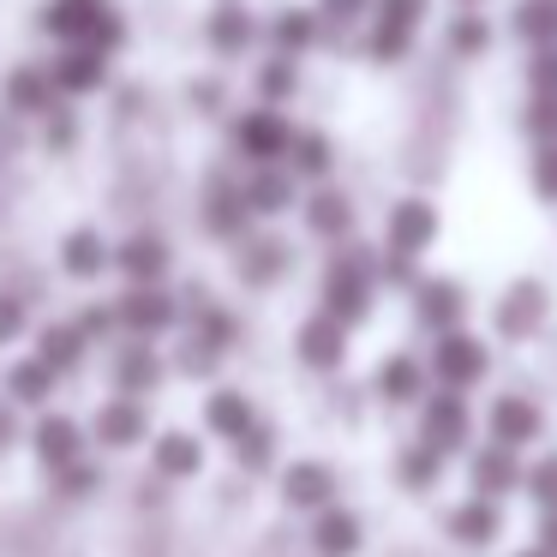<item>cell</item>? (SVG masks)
Returning a JSON list of instances; mask_svg holds the SVG:
<instances>
[{
	"instance_id": "f907efd6",
	"label": "cell",
	"mask_w": 557,
	"mask_h": 557,
	"mask_svg": "<svg viewBox=\"0 0 557 557\" xmlns=\"http://www.w3.org/2000/svg\"><path fill=\"white\" fill-rule=\"evenodd\" d=\"M540 545L557 557V509H545V516H540Z\"/></svg>"
},
{
	"instance_id": "d6a6232c",
	"label": "cell",
	"mask_w": 557,
	"mask_h": 557,
	"mask_svg": "<svg viewBox=\"0 0 557 557\" xmlns=\"http://www.w3.org/2000/svg\"><path fill=\"white\" fill-rule=\"evenodd\" d=\"M252 420H258V413H252V401H246L240 389H216V396L205 401V425H210L216 437H228V444H234V437H240Z\"/></svg>"
},
{
	"instance_id": "7a4b0ae2",
	"label": "cell",
	"mask_w": 557,
	"mask_h": 557,
	"mask_svg": "<svg viewBox=\"0 0 557 557\" xmlns=\"http://www.w3.org/2000/svg\"><path fill=\"white\" fill-rule=\"evenodd\" d=\"M300 126L288 121V109H270L252 102L246 114H234V150H240L246 169H264V162H288V145Z\"/></svg>"
},
{
	"instance_id": "e0dca14e",
	"label": "cell",
	"mask_w": 557,
	"mask_h": 557,
	"mask_svg": "<svg viewBox=\"0 0 557 557\" xmlns=\"http://www.w3.org/2000/svg\"><path fill=\"white\" fill-rule=\"evenodd\" d=\"M492 49H497V25H492L485 7H456V13L444 18V54L449 61L473 66V61H485Z\"/></svg>"
},
{
	"instance_id": "836d02e7",
	"label": "cell",
	"mask_w": 557,
	"mask_h": 557,
	"mask_svg": "<svg viewBox=\"0 0 557 557\" xmlns=\"http://www.w3.org/2000/svg\"><path fill=\"white\" fill-rule=\"evenodd\" d=\"M85 348H90V342H85V330H78V324H49V330H42V342H37V360L54 366V372H73V366L85 360Z\"/></svg>"
},
{
	"instance_id": "d6986e66",
	"label": "cell",
	"mask_w": 557,
	"mask_h": 557,
	"mask_svg": "<svg viewBox=\"0 0 557 557\" xmlns=\"http://www.w3.org/2000/svg\"><path fill=\"white\" fill-rule=\"evenodd\" d=\"M521 473H528V468L516 461V449L497 444V437L468 456V480H473V492H480V497H509L521 485Z\"/></svg>"
},
{
	"instance_id": "9a60e30c",
	"label": "cell",
	"mask_w": 557,
	"mask_h": 557,
	"mask_svg": "<svg viewBox=\"0 0 557 557\" xmlns=\"http://www.w3.org/2000/svg\"><path fill=\"white\" fill-rule=\"evenodd\" d=\"M0 102H7V114H18V121H42V114L61 102V90H54L49 66L37 61H18L13 73L0 78Z\"/></svg>"
},
{
	"instance_id": "d590c367",
	"label": "cell",
	"mask_w": 557,
	"mask_h": 557,
	"mask_svg": "<svg viewBox=\"0 0 557 557\" xmlns=\"http://www.w3.org/2000/svg\"><path fill=\"white\" fill-rule=\"evenodd\" d=\"M37 456L49 461L54 473H61L66 461H78V425L66 420V413H54V420L37 425Z\"/></svg>"
},
{
	"instance_id": "b9f144b4",
	"label": "cell",
	"mask_w": 557,
	"mask_h": 557,
	"mask_svg": "<svg viewBox=\"0 0 557 557\" xmlns=\"http://www.w3.org/2000/svg\"><path fill=\"white\" fill-rule=\"evenodd\" d=\"M521 85H528V97H557V42L552 49H528Z\"/></svg>"
},
{
	"instance_id": "4316f807",
	"label": "cell",
	"mask_w": 557,
	"mask_h": 557,
	"mask_svg": "<svg viewBox=\"0 0 557 557\" xmlns=\"http://www.w3.org/2000/svg\"><path fill=\"white\" fill-rule=\"evenodd\" d=\"M377 396H384L389 408H413V401L425 396V366L413 360V354H389V360L377 366Z\"/></svg>"
},
{
	"instance_id": "e575fe53",
	"label": "cell",
	"mask_w": 557,
	"mask_h": 557,
	"mask_svg": "<svg viewBox=\"0 0 557 557\" xmlns=\"http://www.w3.org/2000/svg\"><path fill=\"white\" fill-rule=\"evenodd\" d=\"M54 384H61V372L42 360H18L13 372H7V389H13V401H25V408H42V401L54 396Z\"/></svg>"
},
{
	"instance_id": "4fadbf2b",
	"label": "cell",
	"mask_w": 557,
	"mask_h": 557,
	"mask_svg": "<svg viewBox=\"0 0 557 557\" xmlns=\"http://www.w3.org/2000/svg\"><path fill=\"white\" fill-rule=\"evenodd\" d=\"M324 37H330V30H324V18H318L312 0H306V7H300V0H288V7H276V13L264 18V42L276 54H294V61H306Z\"/></svg>"
},
{
	"instance_id": "f5cc1de1",
	"label": "cell",
	"mask_w": 557,
	"mask_h": 557,
	"mask_svg": "<svg viewBox=\"0 0 557 557\" xmlns=\"http://www.w3.org/2000/svg\"><path fill=\"white\" fill-rule=\"evenodd\" d=\"M516 557H552V552H545V545H533V552H516Z\"/></svg>"
},
{
	"instance_id": "5bb4252c",
	"label": "cell",
	"mask_w": 557,
	"mask_h": 557,
	"mask_svg": "<svg viewBox=\"0 0 557 557\" xmlns=\"http://www.w3.org/2000/svg\"><path fill=\"white\" fill-rule=\"evenodd\" d=\"M288 264H294V246L282 234H246V240H234V270H240L246 288H276L288 276Z\"/></svg>"
},
{
	"instance_id": "44dd1931",
	"label": "cell",
	"mask_w": 557,
	"mask_h": 557,
	"mask_svg": "<svg viewBox=\"0 0 557 557\" xmlns=\"http://www.w3.org/2000/svg\"><path fill=\"white\" fill-rule=\"evenodd\" d=\"M61 270L73 282H97L102 270H114V246H109V234L102 228H73L61 240Z\"/></svg>"
},
{
	"instance_id": "f35d334b",
	"label": "cell",
	"mask_w": 557,
	"mask_h": 557,
	"mask_svg": "<svg viewBox=\"0 0 557 557\" xmlns=\"http://www.w3.org/2000/svg\"><path fill=\"white\" fill-rule=\"evenodd\" d=\"M437 468H444V456H437L432 444H408V449H401V461H396L401 485H413V492H432V485H437Z\"/></svg>"
},
{
	"instance_id": "f6af8a7d",
	"label": "cell",
	"mask_w": 557,
	"mask_h": 557,
	"mask_svg": "<svg viewBox=\"0 0 557 557\" xmlns=\"http://www.w3.org/2000/svg\"><path fill=\"white\" fill-rule=\"evenodd\" d=\"M234 444H240V468H264V461L276 456V432H270V425H258V420L246 425Z\"/></svg>"
},
{
	"instance_id": "db71d44e",
	"label": "cell",
	"mask_w": 557,
	"mask_h": 557,
	"mask_svg": "<svg viewBox=\"0 0 557 557\" xmlns=\"http://www.w3.org/2000/svg\"><path fill=\"white\" fill-rule=\"evenodd\" d=\"M449 7H485V0H449Z\"/></svg>"
},
{
	"instance_id": "f1b7e54d",
	"label": "cell",
	"mask_w": 557,
	"mask_h": 557,
	"mask_svg": "<svg viewBox=\"0 0 557 557\" xmlns=\"http://www.w3.org/2000/svg\"><path fill=\"white\" fill-rule=\"evenodd\" d=\"M497 528H504V516H497V497H480V492H473L468 504L449 509V540H461V545H492Z\"/></svg>"
},
{
	"instance_id": "9c48e42d",
	"label": "cell",
	"mask_w": 557,
	"mask_h": 557,
	"mask_svg": "<svg viewBox=\"0 0 557 557\" xmlns=\"http://www.w3.org/2000/svg\"><path fill=\"white\" fill-rule=\"evenodd\" d=\"M114 318H121V330H133L138 342H150V336H162V330H174L181 306H174V294L162 288V282H133V288L114 300Z\"/></svg>"
},
{
	"instance_id": "c3c4849f",
	"label": "cell",
	"mask_w": 557,
	"mask_h": 557,
	"mask_svg": "<svg viewBox=\"0 0 557 557\" xmlns=\"http://www.w3.org/2000/svg\"><path fill=\"white\" fill-rule=\"evenodd\" d=\"M25 336V306L13 294H0V342H18Z\"/></svg>"
},
{
	"instance_id": "5b68a950",
	"label": "cell",
	"mask_w": 557,
	"mask_h": 557,
	"mask_svg": "<svg viewBox=\"0 0 557 557\" xmlns=\"http://www.w3.org/2000/svg\"><path fill=\"white\" fill-rule=\"evenodd\" d=\"M545 318H552V288H545L540 276L504 282V294H497V306H492L497 336H504V342H533L545 330Z\"/></svg>"
},
{
	"instance_id": "ac0fdd59",
	"label": "cell",
	"mask_w": 557,
	"mask_h": 557,
	"mask_svg": "<svg viewBox=\"0 0 557 557\" xmlns=\"http://www.w3.org/2000/svg\"><path fill=\"white\" fill-rule=\"evenodd\" d=\"M205 234L210 240H228V246L252 234V210L240 198V181H216L205 193Z\"/></svg>"
},
{
	"instance_id": "7c38bea8",
	"label": "cell",
	"mask_w": 557,
	"mask_h": 557,
	"mask_svg": "<svg viewBox=\"0 0 557 557\" xmlns=\"http://www.w3.org/2000/svg\"><path fill=\"white\" fill-rule=\"evenodd\" d=\"M114 73V54L90 49V42H61V54L49 61V78L61 97H90V90H102Z\"/></svg>"
},
{
	"instance_id": "d4e9b609",
	"label": "cell",
	"mask_w": 557,
	"mask_h": 557,
	"mask_svg": "<svg viewBox=\"0 0 557 557\" xmlns=\"http://www.w3.org/2000/svg\"><path fill=\"white\" fill-rule=\"evenodd\" d=\"M97 13H102V0H49L37 25H42V37H54V42H85L90 25H97Z\"/></svg>"
},
{
	"instance_id": "2e32d148",
	"label": "cell",
	"mask_w": 557,
	"mask_h": 557,
	"mask_svg": "<svg viewBox=\"0 0 557 557\" xmlns=\"http://www.w3.org/2000/svg\"><path fill=\"white\" fill-rule=\"evenodd\" d=\"M294 354H300V366H312V372H342V360H348V324L330 318V312H312L294 330Z\"/></svg>"
},
{
	"instance_id": "ffe728a7",
	"label": "cell",
	"mask_w": 557,
	"mask_h": 557,
	"mask_svg": "<svg viewBox=\"0 0 557 557\" xmlns=\"http://www.w3.org/2000/svg\"><path fill=\"white\" fill-rule=\"evenodd\" d=\"M485 432H492L497 444L521 449L545 432V413H540V401H528V396H497L492 413H485Z\"/></svg>"
},
{
	"instance_id": "816d5d0a",
	"label": "cell",
	"mask_w": 557,
	"mask_h": 557,
	"mask_svg": "<svg viewBox=\"0 0 557 557\" xmlns=\"http://www.w3.org/2000/svg\"><path fill=\"white\" fill-rule=\"evenodd\" d=\"M13 444V408H7V401H0V449Z\"/></svg>"
},
{
	"instance_id": "8d00e7d4",
	"label": "cell",
	"mask_w": 557,
	"mask_h": 557,
	"mask_svg": "<svg viewBox=\"0 0 557 557\" xmlns=\"http://www.w3.org/2000/svg\"><path fill=\"white\" fill-rule=\"evenodd\" d=\"M198 468H205V449H198V437H186V432L157 437V473L186 480V473H198Z\"/></svg>"
},
{
	"instance_id": "3957f363",
	"label": "cell",
	"mask_w": 557,
	"mask_h": 557,
	"mask_svg": "<svg viewBox=\"0 0 557 557\" xmlns=\"http://www.w3.org/2000/svg\"><path fill=\"white\" fill-rule=\"evenodd\" d=\"M473 437V413H468V389H425L420 396V444H432L437 456H461Z\"/></svg>"
},
{
	"instance_id": "8fae6325",
	"label": "cell",
	"mask_w": 557,
	"mask_h": 557,
	"mask_svg": "<svg viewBox=\"0 0 557 557\" xmlns=\"http://www.w3.org/2000/svg\"><path fill=\"white\" fill-rule=\"evenodd\" d=\"M300 216H306V234H312V240H324V246L354 240V228H360V216H354V198L342 193V186H330V181H318L312 193L300 198Z\"/></svg>"
},
{
	"instance_id": "7bdbcfd3",
	"label": "cell",
	"mask_w": 557,
	"mask_h": 557,
	"mask_svg": "<svg viewBox=\"0 0 557 557\" xmlns=\"http://www.w3.org/2000/svg\"><path fill=\"white\" fill-rule=\"evenodd\" d=\"M234 336H240V324H234V312H222V306H198V342H210V348H222L228 354L234 348Z\"/></svg>"
},
{
	"instance_id": "f546056e",
	"label": "cell",
	"mask_w": 557,
	"mask_h": 557,
	"mask_svg": "<svg viewBox=\"0 0 557 557\" xmlns=\"http://www.w3.org/2000/svg\"><path fill=\"white\" fill-rule=\"evenodd\" d=\"M97 437L109 449H133L138 437H145V408H138L133 396H114L97 408Z\"/></svg>"
},
{
	"instance_id": "74e56055",
	"label": "cell",
	"mask_w": 557,
	"mask_h": 557,
	"mask_svg": "<svg viewBox=\"0 0 557 557\" xmlns=\"http://www.w3.org/2000/svg\"><path fill=\"white\" fill-rule=\"evenodd\" d=\"M516 133L528 138V150L533 145H557V97H528V102H521Z\"/></svg>"
},
{
	"instance_id": "83f0119b",
	"label": "cell",
	"mask_w": 557,
	"mask_h": 557,
	"mask_svg": "<svg viewBox=\"0 0 557 557\" xmlns=\"http://www.w3.org/2000/svg\"><path fill=\"white\" fill-rule=\"evenodd\" d=\"M282 497H288L294 509H324L330 497H336V473H330L324 461H294V468L282 473Z\"/></svg>"
},
{
	"instance_id": "60d3db41",
	"label": "cell",
	"mask_w": 557,
	"mask_h": 557,
	"mask_svg": "<svg viewBox=\"0 0 557 557\" xmlns=\"http://www.w3.org/2000/svg\"><path fill=\"white\" fill-rule=\"evenodd\" d=\"M528 186H533V198H540V205L557 210V145H533V157H528Z\"/></svg>"
},
{
	"instance_id": "52a82bcc",
	"label": "cell",
	"mask_w": 557,
	"mask_h": 557,
	"mask_svg": "<svg viewBox=\"0 0 557 557\" xmlns=\"http://www.w3.org/2000/svg\"><path fill=\"white\" fill-rule=\"evenodd\" d=\"M408 300H413V324L432 330V336L468 324V288L456 276H413Z\"/></svg>"
},
{
	"instance_id": "30bf717a",
	"label": "cell",
	"mask_w": 557,
	"mask_h": 557,
	"mask_svg": "<svg viewBox=\"0 0 557 557\" xmlns=\"http://www.w3.org/2000/svg\"><path fill=\"white\" fill-rule=\"evenodd\" d=\"M205 42H210V54H222V61H246V54L264 42V18H258L246 0H222L216 13L205 18Z\"/></svg>"
},
{
	"instance_id": "681fc988",
	"label": "cell",
	"mask_w": 557,
	"mask_h": 557,
	"mask_svg": "<svg viewBox=\"0 0 557 557\" xmlns=\"http://www.w3.org/2000/svg\"><path fill=\"white\" fill-rule=\"evenodd\" d=\"M114 324H121V318H114V306H85V318H78V330H85V342L109 336Z\"/></svg>"
},
{
	"instance_id": "8992f818",
	"label": "cell",
	"mask_w": 557,
	"mask_h": 557,
	"mask_svg": "<svg viewBox=\"0 0 557 557\" xmlns=\"http://www.w3.org/2000/svg\"><path fill=\"white\" fill-rule=\"evenodd\" d=\"M437 228H444L437 205H432V198H420V193H408V198H396V205H389V216H384V252L425 258L437 246Z\"/></svg>"
},
{
	"instance_id": "484cf974",
	"label": "cell",
	"mask_w": 557,
	"mask_h": 557,
	"mask_svg": "<svg viewBox=\"0 0 557 557\" xmlns=\"http://www.w3.org/2000/svg\"><path fill=\"white\" fill-rule=\"evenodd\" d=\"M252 90H258V102H270V109H288V102L300 97V61L270 49L264 61H258V73H252Z\"/></svg>"
},
{
	"instance_id": "ba28073f",
	"label": "cell",
	"mask_w": 557,
	"mask_h": 557,
	"mask_svg": "<svg viewBox=\"0 0 557 557\" xmlns=\"http://www.w3.org/2000/svg\"><path fill=\"white\" fill-rule=\"evenodd\" d=\"M240 198L252 210V222H276L288 210H300V181H294L288 162H264V169H246Z\"/></svg>"
},
{
	"instance_id": "cb8c5ba5",
	"label": "cell",
	"mask_w": 557,
	"mask_h": 557,
	"mask_svg": "<svg viewBox=\"0 0 557 557\" xmlns=\"http://www.w3.org/2000/svg\"><path fill=\"white\" fill-rule=\"evenodd\" d=\"M509 37L521 49H552L557 42V0H509Z\"/></svg>"
},
{
	"instance_id": "277c9868",
	"label": "cell",
	"mask_w": 557,
	"mask_h": 557,
	"mask_svg": "<svg viewBox=\"0 0 557 557\" xmlns=\"http://www.w3.org/2000/svg\"><path fill=\"white\" fill-rule=\"evenodd\" d=\"M425 372H432L444 389H473V384H485V372H492V348H485V342L473 336L468 324H461V330H444V336L432 342V360H425Z\"/></svg>"
},
{
	"instance_id": "7402d4cb",
	"label": "cell",
	"mask_w": 557,
	"mask_h": 557,
	"mask_svg": "<svg viewBox=\"0 0 557 557\" xmlns=\"http://www.w3.org/2000/svg\"><path fill=\"white\" fill-rule=\"evenodd\" d=\"M169 264H174V252H169L162 234H133L126 246H114V270H121L126 282H162Z\"/></svg>"
},
{
	"instance_id": "603a6c76",
	"label": "cell",
	"mask_w": 557,
	"mask_h": 557,
	"mask_svg": "<svg viewBox=\"0 0 557 557\" xmlns=\"http://www.w3.org/2000/svg\"><path fill=\"white\" fill-rule=\"evenodd\" d=\"M288 169H294V181H312V186L330 181L336 174V138L318 133V126H300L288 145Z\"/></svg>"
},
{
	"instance_id": "ee69618b",
	"label": "cell",
	"mask_w": 557,
	"mask_h": 557,
	"mask_svg": "<svg viewBox=\"0 0 557 557\" xmlns=\"http://www.w3.org/2000/svg\"><path fill=\"white\" fill-rule=\"evenodd\" d=\"M312 7L324 18V30H360L372 18V0H312Z\"/></svg>"
},
{
	"instance_id": "4dcf8cb0",
	"label": "cell",
	"mask_w": 557,
	"mask_h": 557,
	"mask_svg": "<svg viewBox=\"0 0 557 557\" xmlns=\"http://www.w3.org/2000/svg\"><path fill=\"white\" fill-rule=\"evenodd\" d=\"M114 384H121V396H145L162 384V360L150 354V342H133V348L114 354Z\"/></svg>"
},
{
	"instance_id": "bcb514c9",
	"label": "cell",
	"mask_w": 557,
	"mask_h": 557,
	"mask_svg": "<svg viewBox=\"0 0 557 557\" xmlns=\"http://www.w3.org/2000/svg\"><path fill=\"white\" fill-rule=\"evenodd\" d=\"M521 485L533 492V504H540V509H557V456H545L540 468H528V473H521Z\"/></svg>"
},
{
	"instance_id": "6da1fadb",
	"label": "cell",
	"mask_w": 557,
	"mask_h": 557,
	"mask_svg": "<svg viewBox=\"0 0 557 557\" xmlns=\"http://www.w3.org/2000/svg\"><path fill=\"white\" fill-rule=\"evenodd\" d=\"M372 300H377V252L360 240H342L330 246V264H324V282H318V312L342 318V324H366L372 318Z\"/></svg>"
},
{
	"instance_id": "1f68e13d",
	"label": "cell",
	"mask_w": 557,
	"mask_h": 557,
	"mask_svg": "<svg viewBox=\"0 0 557 557\" xmlns=\"http://www.w3.org/2000/svg\"><path fill=\"white\" fill-rule=\"evenodd\" d=\"M312 540H318V552L324 557H354L360 552V521L348 516V509H318V528H312Z\"/></svg>"
},
{
	"instance_id": "7dc6e473",
	"label": "cell",
	"mask_w": 557,
	"mask_h": 557,
	"mask_svg": "<svg viewBox=\"0 0 557 557\" xmlns=\"http://www.w3.org/2000/svg\"><path fill=\"white\" fill-rule=\"evenodd\" d=\"M42 121H49V150H73V145H78V126H73V114H66L61 102H54Z\"/></svg>"
},
{
	"instance_id": "ab89813d",
	"label": "cell",
	"mask_w": 557,
	"mask_h": 557,
	"mask_svg": "<svg viewBox=\"0 0 557 557\" xmlns=\"http://www.w3.org/2000/svg\"><path fill=\"white\" fill-rule=\"evenodd\" d=\"M372 18H377V25H396V30H413V37H420L425 18H432V0H372Z\"/></svg>"
}]
</instances>
